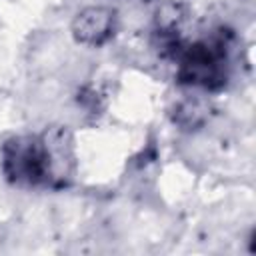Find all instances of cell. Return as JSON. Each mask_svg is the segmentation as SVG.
Returning a JSON list of instances; mask_svg holds the SVG:
<instances>
[{
    "label": "cell",
    "instance_id": "cell-1",
    "mask_svg": "<svg viewBox=\"0 0 256 256\" xmlns=\"http://www.w3.org/2000/svg\"><path fill=\"white\" fill-rule=\"evenodd\" d=\"M108 22H110L108 12L96 10V8L86 10L78 18V28H76L78 30V36H82L84 40H90V42H98L106 34Z\"/></svg>",
    "mask_w": 256,
    "mask_h": 256
}]
</instances>
